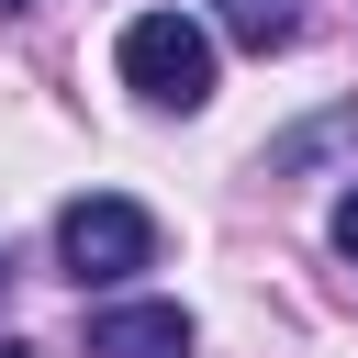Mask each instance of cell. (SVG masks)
I'll return each instance as SVG.
<instances>
[{
  "instance_id": "obj_3",
  "label": "cell",
  "mask_w": 358,
  "mask_h": 358,
  "mask_svg": "<svg viewBox=\"0 0 358 358\" xmlns=\"http://www.w3.org/2000/svg\"><path fill=\"white\" fill-rule=\"evenodd\" d=\"M90 358H190V313L179 302H112V313H90Z\"/></svg>"
},
{
  "instance_id": "obj_7",
  "label": "cell",
  "mask_w": 358,
  "mask_h": 358,
  "mask_svg": "<svg viewBox=\"0 0 358 358\" xmlns=\"http://www.w3.org/2000/svg\"><path fill=\"white\" fill-rule=\"evenodd\" d=\"M0 11H22V0H0Z\"/></svg>"
},
{
  "instance_id": "obj_1",
  "label": "cell",
  "mask_w": 358,
  "mask_h": 358,
  "mask_svg": "<svg viewBox=\"0 0 358 358\" xmlns=\"http://www.w3.org/2000/svg\"><path fill=\"white\" fill-rule=\"evenodd\" d=\"M123 90L157 112H201L213 101V34L190 11H134L123 22Z\"/></svg>"
},
{
  "instance_id": "obj_5",
  "label": "cell",
  "mask_w": 358,
  "mask_h": 358,
  "mask_svg": "<svg viewBox=\"0 0 358 358\" xmlns=\"http://www.w3.org/2000/svg\"><path fill=\"white\" fill-rule=\"evenodd\" d=\"M336 257H358V190L336 201Z\"/></svg>"
},
{
  "instance_id": "obj_6",
  "label": "cell",
  "mask_w": 358,
  "mask_h": 358,
  "mask_svg": "<svg viewBox=\"0 0 358 358\" xmlns=\"http://www.w3.org/2000/svg\"><path fill=\"white\" fill-rule=\"evenodd\" d=\"M0 358H34V347H0Z\"/></svg>"
},
{
  "instance_id": "obj_4",
  "label": "cell",
  "mask_w": 358,
  "mask_h": 358,
  "mask_svg": "<svg viewBox=\"0 0 358 358\" xmlns=\"http://www.w3.org/2000/svg\"><path fill=\"white\" fill-rule=\"evenodd\" d=\"M224 11V34L246 45V56H280L291 34H302V0H213Z\"/></svg>"
},
{
  "instance_id": "obj_2",
  "label": "cell",
  "mask_w": 358,
  "mask_h": 358,
  "mask_svg": "<svg viewBox=\"0 0 358 358\" xmlns=\"http://www.w3.org/2000/svg\"><path fill=\"white\" fill-rule=\"evenodd\" d=\"M56 257H67L78 291L90 280H134V268H157V213L123 201V190H90V201L56 213Z\"/></svg>"
}]
</instances>
